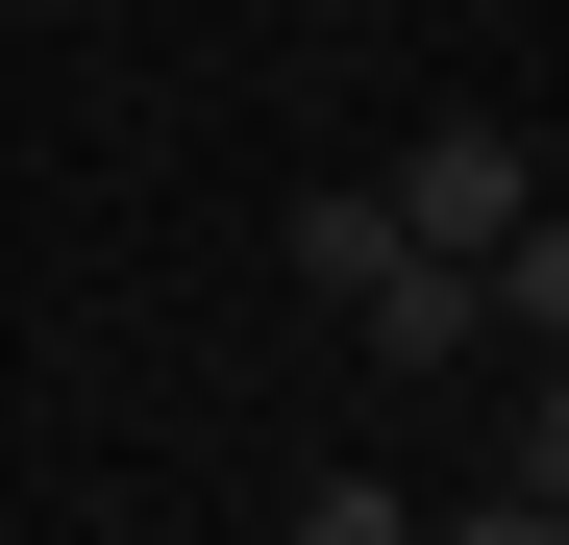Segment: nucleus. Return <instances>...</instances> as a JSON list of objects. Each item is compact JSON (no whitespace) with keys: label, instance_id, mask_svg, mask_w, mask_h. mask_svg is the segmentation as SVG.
I'll return each instance as SVG.
<instances>
[{"label":"nucleus","instance_id":"5","mask_svg":"<svg viewBox=\"0 0 569 545\" xmlns=\"http://www.w3.org/2000/svg\"><path fill=\"white\" fill-rule=\"evenodd\" d=\"M421 545H569V521H545V496H446Z\"/></svg>","mask_w":569,"mask_h":545},{"label":"nucleus","instance_id":"2","mask_svg":"<svg viewBox=\"0 0 569 545\" xmlns=\"http://www.w3.org/2000/svg\"><path fill=\"white\" fill-rule=\"evenodd\" d=\"M322 323H347V347H371V373H397V397H446V373H470V347H496V298H470V272H446V248H371V272H347V298H322Z\"/></svg>","mask_w":569,"mask_h":545},{"label":"nucleus","instance_id":"3","mask_svg":"<svg viewBox=\"0 0 569 545\" xmlns=\"http://www.w3.org/2000/svg\"><path fill=\"white\" fill-rule=\"evenodd\" d=\"M470 298H496V347H569V199H545L496 272H470Z\"/></svg>","mask_w":569,"mask_h":545},{"label":"nucleus","instance_id":"1","mask_svg":"<svg viewBox=\"0 0 569 545\" xmlns=\"http://www.w3.org/2000/svg\"><path fill=\"white\" fill-rule=\"evenodd\" d=\"M371 199H397V248H446V272H496V248L545 224V174H520V125H421L397 174H371Z\"/></svg>","mask_w":569,"mask_h":545},{"label":"nucleus","instance_id":"4","mask_svg":"<svg viewBox=\"0 0 569 545\" xmlns=\"http://www.w3.org/2000/svg\"><path fill=\"white\" fill-rule=\"evenodd\" d=\"M298 545H421V496L397 472H298Z\"/></svg>","mask_w":569,"mask_h":545}]
</instances>
